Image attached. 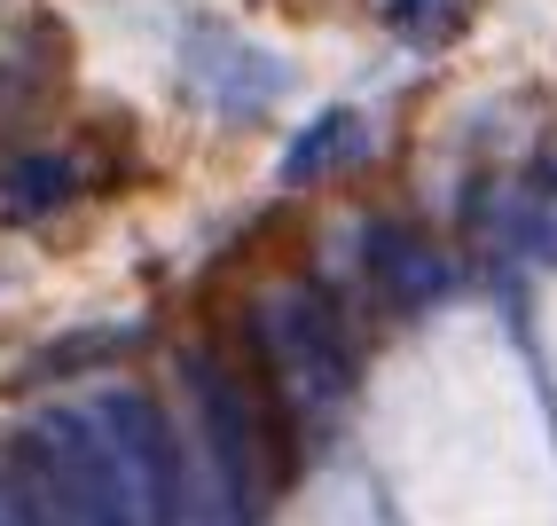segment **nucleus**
Returning a JSON list of instances; mask_svg holds the SVG:
<instances>
[{
	"label": "nucleus",
	"mask_w": 557,
	"mask_h": 526,
	"mask_svg": "<svg viewBox=\"0 0 557 526\" xmlns=\"http://www.w3.org/2000/svg\"><path fill=\"white\" fill-rule=\"evenodd\" d=\"M63 181H71V173H63L55 158H24V166L9 173V205H16V212H48V205H63Z\"/></svg>",
	"instance_id": "obj_1"
},
{
	"label": "nucleus",
	"mask_w": 557,
	"mask_h": 526,
	"mask_svg": "<svg viewBox=\"0 0 557 526\" xmlns=\"http://www.w3.org/2000/svg\"><path fill=\"white\" fill-rule=\"evenodd\" d=\"M95 354H119L110 330H87V338H55V346L32 354V378H71V362H95Z\"/></svg>",
	"instance_id": "obj_2"
}]
</instances>
